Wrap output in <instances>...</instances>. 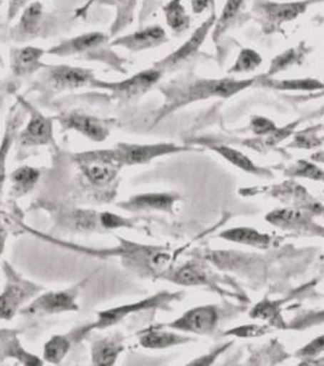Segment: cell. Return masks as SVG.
<instances>
[{"label":"cell","mask_w":324,"mask_h":366,"mask_svg":"<svg viewBox=\"0 0 324 366\" xmlns=\"http://www.w3.org/2000/svg\"><path fill=\"white\" fill-rule=\"evenodd\" d=\"M253 81H234V79H196L188 84H171L166 89V112L191 103L193 100L208 97H228L249 87Z\"/></svg>","instance_id":"obj_1"},{"label":"cell","mask_w":324,"mask_h":366,"mask_svg":"<svg viewBox=\"0 0 324 366\" xmlns=\"http://www.w3.org/2000/svg\"><path fill=\"white\" fill-rule=\"evenodd\" d=\"M96 72L92 69L71 66V65H48L42 69L38 79L37 88L49 94H59L63 92L76 91L79 88L91 87Z\"/></svg>","instance_id":"obj_2"},{"label":"cell","mask_w":324,"mask_h":366,"mask_svg":"<svg viewBox=\"0 0 324 366\" xmlns=\"http://www.w3.org/2000/svg\"><path fill=\"white\" fill-rule=\"evenodd\" d=\"M162 75H163L162 71L153 67V69L141 71L129 79L117 81V82H108L96 77L93 79L91 87L110 92L113 99H137L154 87L161 79Z\"/></svg>","instance_id":"obj_3"},{"label":"cell","mask_w":324,"mask_h":366,"mask_svg":"<svg viewBox=\"0 0 324 366\" xmlns=\"http://www.w3.org/2000/svg\"><path fill=\"white\" fill-rule=\"evenodd\" d=\"M76 157L84 176L96 187H104L113 182L122 167L115 157L113 149L94 150Z\"/></svg>","instance_id":"obj_4"},{"label":"cell","mask_w":324,"mask_h":366,"mask_svg":"<svg viewBox=\"0 0 324 366\" xmlns=\"http://www.w3.org/2000/svg\"><path fill=\"white\" fill-rule=\"evenodd\" d=\"M5 271L8 276V283L0 295V319L10 320L22 304L32 298L38 291H41V287L22 280L8 265H5Z\"/></svg>","instance_id":"obj_5"},{"label":"cell","mask_w":324,"mask_h":366,"mask_svg":"<svg viewBox=\"0 0 324 366\" xmlns=\"http://www.w3.org/2000/svg\"><path fill=\"white\" fill-rule=\"evenodd\" d=\"M82 286L83 283H79L69 290L44 293L22 309L21 312L25 315H53L60 312H76L79 310L76 300L79 297V291L82 290Z\"/></svg>","instance_id":"obj_6"},{"label":"cell","mask_w":324,"mask_h":366,"mask_svg":"<svg viewBox=\"0 0 324 366\" xmlns=\"http://www.w3.org/2000/svg\"><path fill=\"white\" fill-rule=\"evenodd\" d=\"M17 102L29 114V120L25 129L19 134V143L22 147L49 146L54 143L53 120L43 115L39 110L29 104L22 97H17Z\"/></svg>","instance_id":"obj_7"},{"label":"cell","mask_w":324,"mask_h":366,"mask_svg":"<svg viewBox=\"0 0 324 366\" xmlns=\"http://www.w3.org/2000/svg\"><path fill=\"white\" fill-rule=\"evenodd\" d=\"M110 36L101 31H92L79 34L76 37L64 39L46 50V55H54L58 58H82L94 54L105 44H110Z\"/></svg>","instance_id":"obj_8"},{"label":"cell","mask_w":324,"mask_h":366,"mask_svg":"<svg viewBox=\"0 0 324 366\" xmlns=\"http://www.w3.org/2000/svg\"><path fill=\"white\" fill-rule=\"evenodd\" d=\"M58 121L64 129H74L93 142H104L108 137L116 121L93 117L79 112L59 115Z\"/></svg>","instance_id":"obj_9"},{"label":"cell","mask_w":324,"mask_h":366,"mask_svg":"<svg viewBox=\"0 0 324 366\" xmlns=\"http://www.w3.org/2000/svg\"><path fill=\"white\" fill-rule=\"evenodd\" d=\"M168 42L166 31L161 26H148L132 34L120 36L110 41V46L123 48L131 53H141L144 50L154 49Z\"/></svg>","instance_id":"obj_10"},{"label":"cell","mask_w":324,"mask_h":366,"mask_svg":"<svg viewBox=\"0 0 324 366\" xmlns=\"http://www.w3.org/2000/svg\"><path fill=\"white\" fill-rule=\"evenodd\" d=\"M44 5L41 1H32L27 8L20 14V19L16 26L11 29L10 37L17 43L29 42L39 37L42 34L46 11Z\"/></svg>","instance_id":"obj_11"},{"label":"cell","mask_w":324,"mask_h":366,"mask_svg":"<svg viewBox=\"0 0 324 366\" xmlns=\"http://www.w3.org/2000/svg\"><path fill=\"white\" fill-rule=\"evenodd\" d=\"M215 21H216V16L212 15L208 21L204 22L203 25L200 26L199 29H196L194 34H191L187 42L183 43L173 53L167 55L166 58L155 63L154 67L162 71V72H165V71L173 70L176 67L179 66L181 64L186 63L188 59H191L193 55H196V51L200 49V46L204 43L205 38L208 36V29H211Z\"/></svg>","instance_id":"obj_12"},{"label":"cell","mask_w":324,"mask_h":366,"mask_svg":"<svg viewBox=\"0 0 324 366\" xmlns=\"http://www.w3.org/2000/svg\"><path fill=\"white\" fill-rule=\"evenodd\" d=\"M44 55H46V50L39 46L13 48L9 54V66L15 77L25 79L42 70L46 65L43 63Z\"/></svg>","instance_id":"obj_13"},{"label":"cell","mask_w":324,"mask_h":366,"mask_svg":"<svg viewBox=\"0 0 324 366\" xmlns=\"http://www.w3.org/2000/svg\"><path fill=\"white\" fill-rule=\"evenodd\" d=\"M178 150L173 144H128V143H118L113 149L115 157L121 165H138L144 164L151 159L160 157V155L168 154L172 152Z\"/></svg>","instance_id":"obj_14"},{"label":"cell","mask_w":324,"mask_h":366,"mask_svg":"<svg viewBox=\"0 0 324 366\" xmlns=\"http://www.w3.org/2000/svg\"><path fill=\"white\" fill-rule=\"evenodd\" d=\"M217 322V312L211 307H201L186 312L183 317H179L173 324L168 326L172 329L189 332H210Z\"/></svg>","instance_id":"obj_15"},{"label":"cell","mask_w":324,"mask_h":366,"mask_svg":"<svg viewBox=\"0 0 324 366\" xmlns=\"http://www.w3.org/2000/svg\"><path fill=\"white\" fill-rule=\"evenodd\" d=\"M123 348V338L120 333L94 342L92 345L93 364L101 366L113 365Z\"/></svg>","instance_id":"obj_16"},{"label":"cell","mask_w":324,"mask_h":366,"mask_svg":"<svg viewBox=\"0 0 324 366\" xmlns=\"http://www.w3.org/2000/svg\"><path fill=\"white\" fill-rule=\"evenodd\" d=\"M306 8L308 3H265L260 6V11L266 17L267 21H270L272 25L279 26L283 22L294 20L300 14L306 11Z\"/></svg>","instance_id":"obj_17"},{"label":"cell","mask_w":324,"mask_h":366,"mask_svg":"<svg viewBox=\"0 0 324 366\" xmlns=\"http://www.w3.org/2000/svg\"><path fill=\"white\" fill-rule=\"evenodd\" d=\"M176 197L171 194H158V193H151V194H139V196L132 197L131 199L125 203H121V208L127 209V210H163V212H171L172 205L175 203Z\"/></svg>","instance_id":"obj_18"},{"label":"cell","mask_w":324,"mask_h":366,"mask_svg":"<svg viewBox=\"0 0 324 366\" xmlns=\"http://www.w3.org/2000/svg\"><path fill=\"white\" fill-rule=\"evenodd\" d=\"M138 0H108V4L115 6V19L110 26V37H116L134 21V11Z\"/></svg>","instance_id":"obj_19"},{"label":"cell","mask_w":324,"mask_h":366,"mask_svg":"<svg viewBox=\"0 0 324 366\" xmlns=\"http://www.w3.org/2000/svg\"><path fill=\"white\" fill-rule=\"evenodd\" d=\"M183 0H170L163 6L166 24L176 34H183L191 26V17L182 4Z\"/></svg>","instance_id":"obj_20"},{"label":"cell","mask_w":324,"mask_h":366,"mask_svg":"<svg viewBox=\"0 0 324 366\" xmlns=\"http://www.w3.org/2000/svg\"><path fill=\"white\" fill-rule=\"evenodd\" d=\"M74 342H77L74 331L69 335H58L50 338V341L44 345V359L51 364L63 362Z\"/></svg>","instance_id":"obj_21"},{"label":"cell","mask_w":324,"mask_h":366,"mask_svg":"<svg viewBox=\"0 0 324 366\" xmlns=\"http://www.w3.org/2000/svg\"><path fill=\"white\" fill-rule=\"evenodd\" d=\"M22 105L19 103V109H13V112L10 114V119L6 122V131H5L4 139L0 147V183L4 181L5 172V158L8 154L10 146L13 144V139L15 137L17 127L21 125L22 119H24V113H22Z\"/></svg>","instance_id":"obj_22"},{"label":"cell","mask_w":324,"mask_h":366,"mask_svg":"<svg viewBox=\"0 0 324 366\" xmlns=\"http://www.w3.org/2000/svg\"><path fill=\"white\" fill-rule=\"evenodd\" d=\"M39 179V171L29 167H22L11 174V193L14 196L22 197L27 194Z\"/></svg>","instance_id":"obj_23"},{"label":"cell","mask_w":324,"mask_h":366,"mask_svg":"<svg viewBox=\"0 0 324 366\" xmlns=\"http://www.w3.org/2000/svg\"><path fill=\"white\" fill-rule=\"evenodd\" d=\"M186 341H187V338L182 337L179 335L166 332V331H158V330H149L143 333V336L141 337V345L144 348H150V350L167 348L171 345H178V343Z\"/></svg>","instance_id":"obj_24"},{"label":"cell","mask_w":324,"mask_h":366,"mask_svg":"<svg viewBox=\"0 0 324 366\" xmlns=\"http://www.w3.org/2000/svg\"><path fill=\"white\" fill-rule=\"evenodd\" d=\"M222 236L231 241L239 242V243L250 244V246H266L267 243L270 242L268 236L261 234L258 231L251 229H233L223 233Z\"/></svg>","instance_id":"obj_25"},{"label":"cell","mask_w":324,"mask_h":366,"mask_svg":"<svg viewBox=\"0 0 324 366\" xmlns=\"http://www.w3.org/2000/svg\"><path fill=\"white\" fill-rule=\"evenodd\" d=\"M176 282L181 285H187V286H194V285H203L206 282V274L199 267L188 264L186 267L179 269L175 276Z\"/></svg>","instance_id":"obj_26"},{"label":"cell","mask_w":324,"mask_h":366,"mask_svg":"<svg viewBox=\"0 0 324 366\" xmlns=\"http://www.w3.org/2000/svg\"><path fill=\"white\" fill-rule=\"evenodd\" d=\"M261 64V56L253 49H243L229 72H249Z\"/></svg>","instance_id":"obj_27"},{"label":"cell","mask_w":324,"mask_h":366,"mask_svg":"<svg viewBox=\"0 0 324 366\" xmlns=\"http://www.w3.org/2000/svg\"><path fill=\"white\" fill-rule=\"evenodd\" d=\"M303 58V50L289 49L278 55L270 64V75L277 74L279 71L285 70L291 65L298 63L300 59Z\"/></svg>","instance_id":"obj_28"},{"label":"cell","mask_w":324,"mask_h":366,"mask_svg":"<svg viewBox=\"0 0 324 366\" xmlns=\"http://www.w3.org/2000/svg\"><path fill=\"white\" fill-rule=\"evenodd\" d=\"M243 0H227L223 11L221 14L218 22L216 25V31H215V37L217 34H220L222 31H225L228 27L229 24L236 19L238 11L241 9Z\"/></svg>","instance_id":"obj_29"},{"label":"cell","mask_w":324,"mask_h":366,"mask_svg":"<svg viewBox=\"0 0 324 366\" xmlns=\"http://www.w3.org/2000/svg\"><path fill=\"white\" fill-rule=\"evenodd\" d=\"M275 87L279 89H295V91H313L323 88V84L318 82L317 79H289V81H280L273 82Z\"/></svg>","instance_id":"obj_30"},{"label":"cell","mask_w":324,"mask_h":366,"mask_svg":"<svg viewBox=\"0 0 324 366\" xmlns=\"http://www.w3.org/2000/svg\"><path fill=\"white\" fill-rule=\"evenodd\" d=\"M216 150L220 154L223 155L226 159H228L229 162H233L234 165H237L243 170L250 171V172L256 171L253 162H250L245 155L241 154V152L228 148V147H218Z\"/></svg>","instance_id":"obj_31"},{"label":"cell","mask_w":324,"mask_h":366,"mask_svg":"<svg viewBox=\"0 0 324 366\" xmlns=\"http://www.w3.org/2000/svg\"><path fill=\"white\" fill-rule=\"evenodd\" d=\"M101 227L105 229H120L129 225V221L123 217H117L111 212H101L99 215Z\"/></svg>","instance_id":"obj_32"},{"label":"cell","mask_w":324,"mask_h":366,"mask_svg":"<svg viewBox=\"0 0 324 366\" xmlns=\"http://www.w3.org/2000/svg\"><path fill=\"white\" fill-rule=\"evenodd\" d=\"M31 3L32 0H9L6 22L14 21Z\"/></svg>","instance_id":"obj_33"},{"label":"cell","mask_w":324,"mask_h":366,"mask_svg":"<svg viewBox=\"0 0 324 366\" xmlns=\"http://www.w3.org/2000/svg\"><path fill=\"white\" fill-rule=\"evenodd\" d=\"M275 217V222H285V224H294V222H299L303 220V212H296V210H279V212L273 214Z\"/></svg>","instance_id":"obj_34"},{"label":"cell","mask_w":324,"mask_h":366,"mask_svg":"<svg viewBox=\"0 0 324 366\" xmlns=\"http://www.w3.org/2000/svg\"><path fill=\"white\" fill-rule=\"evenodd\" d=\"M251 126L258 134H266L275 131V124L266 117H255L253 122H251Z\"/></svg>","instance_id":"obj_35"},{"label":"cell","mask_w":324,"mask_h":366,"mask_svg":"<svg viewBox=\"0 0 324 366\" xmlns=\"http://www.w3.org/2000/svg\"><path fill=\"white\" fill-rule=\"evenodd\" d=\"M277 312L275 304L272 303H261L258 305L254 310V317H261V319H270V317L275 315Z\"/></svg>","instance_id":"obj_36"},{"label":"cell","mask_w":324,"mask_h":366,"mask_svg":"<svg viewBox=\"0 0 324 366\" xmlns=\"http://www.w3.org/2000/svg\"><path fill=\"white\" fill-rule=\"evenodd\" d=\"M324 350V336L318 337L315 341L311 342L310 345L303 348V353L305 355H315V354L320 353Z\"/></svg>","instance_id":"obj_37"},{"label":"cell","mask_w":324,"mask_h":366,"mask_svg":"<svg viewBox=\"0 0 324 366\" xmlns=\"http://www.w3.org/2000/svg\"><path fill=\"white\" fill-rule=\"evenodd\" d=\"M213 0H191V9L193 13L201 14L212 4Z\"/></svg>","instance_id":"obj_38"},{"label":"cell","mask_w":324,"mask_h":366,"mask_svg":"<svg viewBox=\"0 0 324 366\" xmlns=\"http://www.w3.org/2000/svg\"><path fill=\"white\" fill-rule=\"evenodd\" d=\"M96 0H87V1H86L81 8L76 10L75 17H79V19H86L88 11L91 10V8H92L93 5L96 4Z\"/></svg>","instance_id":"obj_39"},{"label":"cell","mask_w":324,"mask_h":366,"mask_svg":"<svg viewBox=\"0 0 324 366\" xmlns=\"http://www.w3.org/2000/svg\"><path fill=\"white\" fill-rule=\"evenodd\" d=\"M261 331L262 329H260L258 326H248V327L236 330V333L239 335L241 332H244L241 333V336H256V335H258V332H261Z\"/></svg>","instance_id":"obj_40"},{"label":"cell","mask_w":324,"mask_h":366,"mask_svg":"<svg viewBox=\"0 0 324 366\" xmlns=\"http://www.w3.org/2000/svg\"><path fill=\"white\" fill-rule=\"evenodd\" d=\"M5 241H6V231L3 227H0V255L4 250Z\"/></svg>","instance_id":"obj_41"},{"label":"cell","mask_w":324,"mask_h":366,"mask_svg":"<svg viewBox=\"0 0 324 366\" xmlns=\"http://www.w3.org/2000/svg\"><path fill=\"white\" fill-rule=\"evenodd\" d=\"M3 3H4V0H0V6L3 5Z\"/></svg>","instance_id":"obj_42"}]
</instances>
